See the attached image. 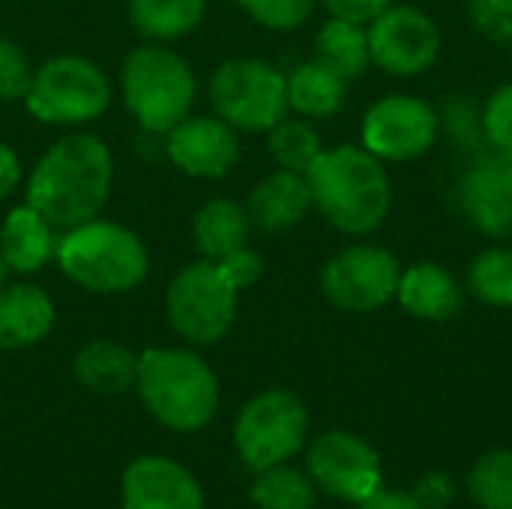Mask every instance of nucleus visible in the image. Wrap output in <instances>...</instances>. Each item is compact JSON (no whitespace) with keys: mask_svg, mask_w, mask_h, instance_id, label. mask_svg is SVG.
Listing matches in <instances>:
<instances>
[{"mask_svg":"<svg viewBox=\"0 0 512 509\" xmlns=\"http://www.w3.org/2000/svg\"><path fill=\"white\" fill-rule=\"evenodd\" d=\"M483 138L492 150H512V84L498 87L480 111Z\"/></svg>","mask_w":512,"mask_h":509,"instance_id":"obj_32","label":"nucleus"},{"mask_svg":"<svg viewBox=\"0 0 512 509\" xmlns=\"http://www.w3.org/2000/svg\"><path fill=\"white\" fill-rule=\"evenodd\" d=\"M27 108L45 123H84L108 108L105 75L81 57L48 60L27 87Z\"/></svg>","mask_w":512,"mask_h":509,"instance_id":"obj_9","label":"nucleus"},{"mask_svg":"<svg viewBox=\"0 0 512 509\" xmlns=\"http://www.w3.org/2000/svg\"><path fill=\"white\" fill-rule=\"evenodd\" d=\"M309 414L288 390H264L246 402L234 423V444L252 471L288 462L306 444Z\"/></svg>","mask_w":512,"mask_h":509,"instance_id":"obj_7","label":"nucleus"},{"mask_svg":"<svg viewBox=\"0 0 512 509\" xmlns=\"http://www.w3.org/2000/svg\"><path fill=\"white\" fill-rule=\"evenodd\" d=\"M3 279H6V261H3V255H0V285H3Z\"/></svg>","mask_w":512,"mask_h":509,"instance_id":"obj_38","label":"nucleus"},{"mask_svg":"<svg viewBox=\"0 0 512 509\" xmlns=\"http://www.w3.org/2000/svg\"><path fill=\"white\" fill-rule=\"evenodd\" d=\"M123 96L144 129L171 132L192 108L195 78L168 48L141 45L123 63Z\"/></svg>","mask_w":512,"mask_h":509,"instance_id":"obj_5","label":"nucleus"},{"mask_svg":"<svg viewBox=\"0 0 512 509\" xmlns=\"http://www.w3.org/2000/svg\"><path fill=\"white\" fill-rule=\"evenodd\" d=\"M54 324L51 300L33 285L0 291V351H18L42 342Z\"/></svg>","mask_w":512,"mask_h":509,"instance_id":"obj_19","label":"nucleus"},{"mask_svg":"<svg viewBox=\"0 0 512 509\" xmlns=\"http://www.w3.org/2000/svg\"><path fill=\"white\" fill-rule=\"evenodd\" d=\"M396 300L411 318L444 324L462 312L465 288L456 282V276L447 267L435 261H417L411 267H402Z\"/></svg>","mask_w":512,"mask_h":509,"instance_id":"obj_17","label":"nucleus"},{"mask_svg":"<svg viewBox=\"0 0 512 509\" xmlns=\"http://www.w3.org/2000/svg\"><path fill=\"white\" fill-rule=\"evenodd\" d=\"M135 390L144 408L174 432L204 429L219 408L216 375L192 351H144L138 357Z\"/></svg>","mask_w":512,"mask_h":509,"instance_id":"obj_3","label":"nucleus"},{"mask_svg":"<svg viewBox=\"0 0 512 509\" xmlns=\"http://www.w3.org/2000/svg\"><path fill=\"white\" fill-rule=\"evenodd\" d=\"M195 243L210 261H222L240 249H246L249 240V213L225 198H216L204 204L195 216Z\"/></svg>","mask_w":512,"mask_h":509,"instance_id":"obj_22","label":"nucleus"},{"mask_svg":"<svg viewBox=\"0 0 512 509\" xmlns=\"http://www.w3.org/2000/svg\"><path fill=\"white\" fill-rule=\"evenodd\" d=\"M315 60L330 66L345 81L360 78L372 63L366 27L345 18H330L315 36Z\"/></svg>","mask_w":512,"mask_h":509,"instance_id":"obj_24","label":"nucleus"},{"mask_svg":"<svg viewBox=\"0 0 512 509\" xmlns=\"http://www.w3.org/2000/svg\"><path fill=\"white\" fill-rule=\"evenodd\" d=\"M111 189V153L93 135L57 141L36 165L27 183V204L51 228H78L90 222Z\"/></svg>","mask_w":512,"mask_h":509,"instance_id":"obj_1","label":"nucleus"},{"mask_svg":"<svg viewBox=\"0 0 512 509\" xmlns=\"http://www.w3.org/2000/svg\"><path fill=\"white\" fill-rule=\"evenodd\" d=\"M30 66L21 54V48L9 39H0V96L3 99H21L30 87Z\"/></svg>","mask_w":512,"mask_h":509,"instance_id":"obj_33","label":"nucleus"},{"mask_svg":"<svg viewBox=\"0 0 512 509\" xmlns=\"http://www.w3.org/2000/svg\"><path fill=\"white\" fill-rule=\"evenodd\" d=\"M168 153L192 177H222L240 156L234 126L222 117H186L168 132Z\"/></svg>","mask_w":512,"mask_h":509,"instance_id":"obj_15","label":"nucleus"},{"mask_svg":"<svg viewBox=\"0 0 512 509\" xmlns=\"http://www.w3.org/2000/svg\"><path fill=\"white\" fill-rule=\"evenodd\" d=\"M63 273L99 294L129 291L147 273V252L141 240L114 222H84L69 228L57 249Z\"/></svg>","mask_w":512,"mask_h":509,"instance_id":"obj_4","label":"nucleus"},{"mask_svg":"<svg viewBox=\"0 0 512 509\" xmlns=\"http://www.w3.org/2000/svg\"><path fill=\"white\" fill-rule=\"evenodd\" d=\"M402 264L399 258L372 243H354L336 252L321 270L324 297L345 312H375L396 300Z\"/></svg>","mask_w":512,"mask_h":509,"instance_id":"obj_10","label":"nucleus"},{"mask_svg":"<svg viewBox=\"0 0 512 509\" xmlns=\"http://www.w3.org/2000/svg\"><path fill=\"white\" fill-rule=\"evenodd\" d=\"M441 135V114L420 96L387 93L363 117V147L381 162H414Z\"/></svg>","mask_w":512,"mask_h":509,"instance_id":"obj_11","label":"nucleus"},{"mask_svg":"<svg viewBox=\"0 0 512 509\" xmlns=\"http://www.w3.org/2000/svg\"><path fill=\"white\" fill-rule=\"evenodd\" d=\"M366 33L372 63L396 78H414L432 69L444 45L435 18L411 3H390L366 24Z\"/></svg>","mask_w":512,"mask_h":509,"instance_id":"obj_12","label":"nucleus"},{"mask_svg":"<svg viewBox=\"0 0 512 509\" xmlns=\"http://www.w3.org/2000/svg\"><path fill=\"white\" fill-rule=\"evenodd\" d=\"M321 153H324L321 135L303 117H282L270 129V156L285 171L306 174Z\"/></svg>","mask_w":512,"mask_h":509,"instance_id":"obj_28","label":"nucleus"},{"mask_svg":"<svg viewBox=\"0 0 512 509\" xmlns=\"http://www.w3.org/2000/svg\"><path fill=\"white\" fill-rule=\"evenodd\" d=\"M258 24L273 30H294L309 15L315 0H237Z\"/></svg>","mask_w":512,"mask_h":509,"instance_id":"obj_31","label":"nucleus"},{"mask_svg":"<svg viewBox=\"0 0 512 509\" xmlns=\"http://www.w3.org/2000/svg\"><path fill=\"white\" fill-rule=\"evenodd\" d=\"M18 177H21V168H18L15 153L6 144H0V201L15 189Z\"/></svg>","mask_w":512,"mask_h":509,"instance_id":"obj_37","label":"nucleus"},{"mask_svg":"<svg viewBox=\"0 0 512 509\" xmlns=\"http://www.w3.org/2000/svg\"><path fill=\"white\" fill-rule=\"evenodd\" d=\"M312 189L306 174L297 171H273L270 177H264L252 195H249V222H255L261 231H291L297 228L306 213L312 210Z\"/></svg>","mask_w":512,"mask_h":509,"instance_id":"obj_18","label":"nucleus"},{"mask_svg":"<svg viewBox=\"0 0 512 509\" xmlns=\"http://www.w3.org/2000/svg\"><path fill=\"white\" fill-rule=\"evenodd\" d=\"M306 465L312 483L336 501L360 504L381 489L378 453L351 432H327L315 438Z\"/></svg>","mask_w":512,"mask_h":509,"instance_id":"obj_13","label":"nucleus"},{"mask_svg":"<svg viewBox=\"0 0 512 509\" xmlns=\"http://www.w3.org/2000/svg\"><path fill=\"white\" fill-rule=\"evenodd\" d=\"M123 509H204L198 480L162 456L135 459L120 480Z\"/></svg>","mask_w":512,"mask_h":509,"instance_id":"obj_14","label":"nucleus"},{"mask_svg":"<svg viewBox=\"0 0 512 509\" xmlns=\"http://www.w3.org/2000/svg\"><path fill=\"white\" fill-rule=\"evenodd\" d=\"M216 114L243 132H270L288 114V78L264 60H228L210 81Z\"/></svg>","mask_w":512,"mask_h":509,"instance_id":"obj_8","label":"nucleus"},{"mask_svg":"<svg viewBox=\"0 0 512 509\" xmlns=\"http://www.w3.org/2000/svg\"><path fill=\"white\" fill-rule=\"evenodd\" d=\"M357 509H423L420 501L414 498V492H384L378 489L375 495H369L366 501H360Z\"/></svg>","mask_w":512,"mask_h":509,"instance_id":"obj_36","label":"nucleus"},{"mask_svg":"<svg viewBox=\"0 0 512 509\" xmlns=\"http://www.w3.org/2000/svg\"><path fill=\"white\" fill-rule=\"evenodd\" d=\"M468 492L480 509H512V450L483 453L468 474Z\"/></svg>","mask_w":512,"mask_h":509,"instance_id":"obj_29","label":"nucleus"},{"mask_svg":"<svg viewBox=\"0 0 512 509\" xmlns=\"http://www.w3.org/2000/svg\"><path fill=\"white\" fill-rule=\"evenodd\" d=\"M348 81L336 75L330 66L309 60L297 66L288 78V108H294L303 117H333L345 102Z\"/></svg>","mask_w":512,"mask_h":509,"instance_id":"obj_23","label":"nucleus"},{"mask_svg":"<svg viewBox=\"0 0 512 509\" xmlns=\"http://www.w3.org/2000/svg\"><path fill=\"white\" fill-rule=\"evenodd\" d=\"M414 498L420 501V507L423 509H438L444 507V504H450V498H453L450 477H444V474H429V477H423L420 486H417V492H414Z\"/></svg>","mask_w":512,"mask_h":509,"instance_id":"obj_35","label":"nucleus"},{"mask_svg":"<svg viewBox=\"0 0 512 509\" xmlns=\"http://www.w3.org/2000/svg\"><path fill=\"white\" fill-rule=\"evenodd\" d=\"M51 225L27 204L15 207L0 228V255L18 273H36L51 258Z\"/></svg>","mask_w":512,"mask_h":509,"instance_id":"obj_20","label":"nucleus"},{"mask_svg":"<svg viewBox=\"0 0 512 509\" xmlns=\"http://www.w3.org/2000/svg\"><path fill=\"white\" fill-rule=\"evenodd\" d=\"M468 291L486 306L512 309V246H489L471 261Z\"/></svg>","mask_w":512,"mask_h":509,"instance_id":"obj_27","label":"nucleus"},{"mask_svg":"<svg viewBox=\"0 0 512 509\" xmlns=\"http://www.w3.org/2000/svg\"><path fill=\"white\" fill-rule=\"evenodd\" d=\"M129 15L144 36L177 39L201 21L204 0H132Z\"/></svg>","mask_w":512,"mask_h":509,"instance_id":"obj_26","label":"nucleus"},{"mask_svg":"<svg viewBox=\"0 0 512 509\" xmlns=\"http://www.w3.org/2000/svg\"><path fill=\"white\" fill-rule=\"evenodd\" d=\"M321 3L330 9L333 18H345V21H354V24L366 27L369 21H375L396 0H321Z\"/></svg>","mask_w":512,"mask_h":509,"instance_id":"obj_34","label":"nucleus"},{"mask_svg":"<svg viewBox=\"0 0 512 509\" xmlns=\"http://www.w3.org/2000/svg\"><path fill=\"white\" fill-rule=\"evenodd\" d=\"M237 294L240 288L219 261L207 258L189 264L168 288V318L183 339L195 345H213L234 324Z\"/></svg>","mask_w":512,"mask_h":509,"instance_id":"obj_6","label":"nucleus"},{"mask_svg":"<svg viewBox=\"0 0 512 509\" xmlns=\"http://www.w3.org/2000/svg\"><path fill=\"white\" fill-rule=\"evenodd\" d=\"M249 495L258 509H315L318 504V486L312 477L285 462L258 471Z\"/></svg>","mask_w":512,"mask_h":509,"instance_id":"obj_25","label":"nucleus"},{"mask_svg":"<svg viewBox=\"0 0 512 509\" xmlns=\"http://www.w3.org/2000/svg\"><path fill=\"white\" fill-rule=\"evenodd\" d=\"M471 27L498 45L512 42V0H468L465 6Z\"/></svg>","mask_w":512,"mask_h":509,"instance_id":"obj_30","label":"nucleus"},{"mask_svg":"<svg viewBox=\"0 0 512 509\" xmlns=\"http://www.w3.org/2000/svg\"><path fill=\"white\" fill-rule=\"evenodd\" d=\"M72 369H75V378L87 390L114 396V393L135 387L138 357L114 342H90L78 351Z\"/></svg>","mask_w":512,"mask_h":509,"instance_id":"obj_21","label":"nucleus"},{"mask_svg":"<svg viewBox=\"0 0 512 509\" xmlns=\"http://www.w3.org/2000/svg\"><path fill=\"white\" fill-rule=\"evenodd\" d=\"M306 180L318 213L348 237L378 231L393 207L390 174L366 147L339 144L324 150L306 171Z\"/></svg>","mask_w":512,"mask_h":509,"instance_id":"obj_2","label":"nucleus"},{"mask_svg":"<svg viewBox=\"0 0 512 509\" xmlns=\"http://www.w3.org/2000/svg\"><path fill=\"white\" fill-rule=\"evenodd\" d=\"M459 204L468 222L495 240L512 234V174L489 153L459 180Z\"/></svg>","mask_w":512,"mask_h":509,"instance_id":"obj_16","label":"nucleus"}]
</instances>
